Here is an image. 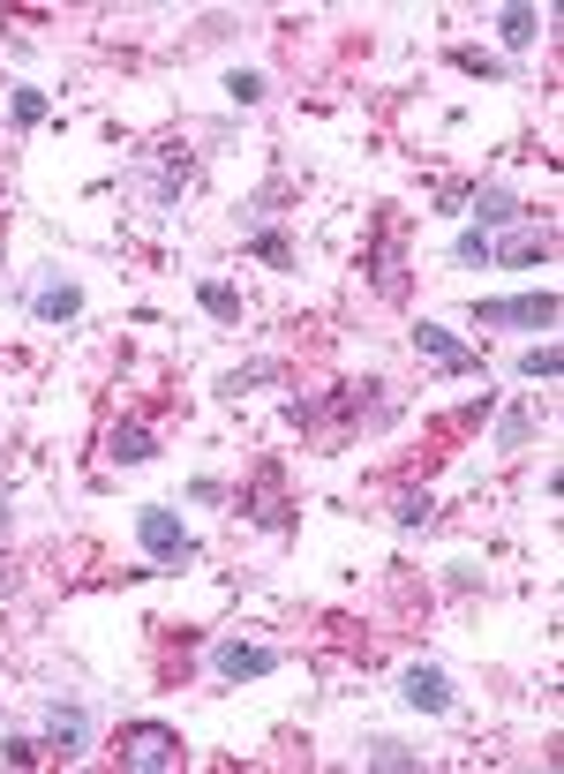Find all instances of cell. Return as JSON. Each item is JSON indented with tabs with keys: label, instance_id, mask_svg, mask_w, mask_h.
I'll use <instances>...</instances> for the list:
<instances>
[{
	"label": "cell",
	"instance_id": "cell-1",
	"mask_svg": "<svg viewBox=\"0 0 564 774\" xmlns=\"http://www.w3.org/2000/svg\"><path fill=\"white\" fill-rule=\"evenodd\" d=\"M135 549L159 564V571H181V564H196V542H188V526H181L166 504H143V512H135Z\"/></svg>",
	"mask_w": 564,
	"mask_h": 774
},
{
	"label": "cell",
	"instance_id": "cell-2",
	"mask_svg": "<svg viewBox=\"0 0 564 774\" xmlns=\"http://www.w3.org/2000/svg\"><path fill=\"white\" fill-rule=\"evenodd\" d=\"M181 730H166V722H135V730H121V767H135V774H159V767H181Z\"/></svg>",
	"mask_w": 564,
	"mask_h": 774
},
{
	"label": "cell",
	"instance_id": "cell-3",
	"mask_svg": "<svg viewBox=\"0 0 564 774\" xmlns=\"http://www.w3.org/2000/svg\"><path fill=\"white\" fill-rule=\"evenodd\" d=\"M212 669L226 685H257L271 669H286V646H263V640H212Z\"/></svg>",
	"mask_w": 564,
	"mask_h": 774
},
{
	"label": "cell",
	"instance_id": "cell-4",
	"mask_svg": "<svg viewBox=\"0 0 564 774\" xmlns=\"http://www.w3.org/2000/svg\"><path fill=\"white\" fill-rule=\"evenodd\" d=\"M241 512L257 519L263 534H286V526H294V504H286V467H279V459H263V467H257V481L241 489Z\"/></svg>",
	"mask_w": 564,
	"mask_h": 774
},
{
	"label": "cell",
	"instance_id": "cell-5",
	"mask_svg": "<svg viewBox=\"0 0 564 774\" xmlns=\"http://www.w3.org/2000/svg\"><path fill=\"white\" fill-rule=\"evenodd\" d=\"M414 353L430 361L436 377H475L481 369V353L459 339V331H444V324H414Z\"/></svg>",
	"mask_w": 564,
	"mask_h": 774
},
{
	"label": "cell",
	"instance_id": "cell-6",
	"mask_svg": "<svg viewBox=\"0 0 564 774\" xmlns=\"http://www.w3.org/2000/svg\"><path fill=\"white\" fill-rule=\"evenodd\" d=\"M399 233H406V218H399V211L377 218V249H369V271H377V294H384V302H399V294H406V249H399Z\"/></svg>",
	"mask_w": 564,
	"mask_h": 774
},
{
	"label": "cell",
	"instance_id": "cell-7",
	"mask_svg": "<svg viewBox=\"0 0 564 774\" xmlns=\"http://www.w3.org/2000/svg\"><path fill=\"white\" fill-rule=\"evenodd\" d=\"M475 324H512V331H550L557 324V294H512V302H475Z\"/></svg>",
	"mask_w": 564,
	"mask_h": 774
},
{
	"label": "cell",
	"instance_id": "cell-8",
	"mask_svg": "<svg viewBox=\"0 0 564 774\" xmlns=\"http://www.w3.org/2000/svg\"><path fill=\"white\" fill-rule=\"evenodd\" d=\"M39 752H45V760H84V752H90V715H84V707H45Z\"/></svg>",
	"mask_w": 564,
	"mask_h": 774
},
{
	"label": "cell",
	"instance_id": "cell-9",
	"mask_svg": "<svg viewBox=\"0 0 564 774\" xmlns=\"http://www.w3.org/2000/svg\"><path fill=\"white\" fill-rule=\"evenodd\" d=\"M31 316H39V324H76V316H84V286L61 279V271H39V286H31Z\"/></svg>",
	"mask_w": 564,
	"mask_h": 774
},
{
	"label": "cell",
	"instance_id": "cell-10",
	"mask_svg": "<svg viewBox=\"0 0 564 774\" xmlns=\"http://www.w3.org/2000/svg\"><path fill=\"white\" fill-rule=\"evenodd\" d=\"M399 699H406L414 715H452V677H444L436 662H414V669L399 677Z\"/></svg>",
	"mask_w": 564,
	"mask_h": 774
},
{
	"label": "cell",
	"instance_id": "cell-11",
	"mask_svg": "<svg viewBox=\"0 0 564 774\" xmlns=\"http://www.w3.org/2000/svg\"><path fill=\"white\" fill-rule=\"evenodd\" d=\"M459 211L475 218L481 233H489V226H520V218H534L520 196H512V188H497V181H489V188H467V196H459Z\"/></svg>",
	"mask_w": 564,
	"mask_h": 774
},
{
	"label": "cell",
	"instance_id": "cell-12",
	"mask_svg": "<svg viewBox=\"0 0 564 774\" xmlns=\"http://www.w3.org/2000/svg\"><path fill=\"white\" fill-rule=\"evenodd\" d=\"M550 249H557V226L542 218V226H527L512 241H489V263H550Z\"/></svg>",
	"mask_w": 564,
	"mask_h": 774
},
{
	"label": "cell",
	"instance_id": "cell-13",
	"mask_svg": "<svg viewBox=\"0 0 564 774\" xmlns=\"http://www.w3.org/2000/svg\"><path fill=\"white\" fill-rule=\"evenodd\" d=\"M106 459H113V467H151V459H159V436L143 429V422H113V429H106Z\"/></svg>",
	"mask_w": 564,
	"mask_h": 774
},
{
	"label": "cell",
	"instance_id": "cell-14",
	"mask_svg": "<svg viewBox=\"0 0 564 774\" xmlns=\"http://www.w3.org/2000/svg\"><path fill=\"white\" fill-rule=\"evenodd\" d=\"M497 39L512 45V53H527V45L542 39V8H527V0H512V8H497Z\"/></svg>",
	"mask_w": 564,
	"mask_h": 774
},
{
	"label": "cell",
	"instance_id": "cell-15",
	"mask_svg": "<svg viewBox=\"0 0 564 774\" xmlns=\"http://www.w3.org/2000/svg\"><path fill=\"white\" fill-rule=\"evenodd\" d=\"M430 519H436V504L422 489H399V497H391V526H399V534H430Z\"/></svg>",
	"mask_w": 564,
	"mask_h": 774
},
{
	"label": "cell",
	"instance_id": "cell-16",
	"mask_svg": "<svg viewBox=\"0 0 564 774\" xmlns=\"http://www.w3.org/2000/svg\"><path fill=\"white\" fill-rule=\"evenodd\" d=\"M279 204H286V181H263L257 196L241 204V233H263V226L279 218Z\"/></svg>",
	"mask_w": 564,
	"mask_h": 774
},
{
	"label": "cell",
	"instance_id": "cell-17",
	"mask_svg": "<svg viewBox=\"0 0 564 774\" xmlns=\"http://www.w3.org/2000/svg\"><path fill=\"white\" fill-rule=\"evenodd\" d=\"M361 760H369V767H384V774H414V767H422V752H406L399 737H369V752H361Z\"/></svg>",
	"mask_w": 564,
	"mask_h": 774
},
{
	"label": "cell",
	"instance_id": "cell-18",
	"mask_svg": "<svg viewBox=\"0 0 564 774\" xmlns=\"http://www.w3.org/2000/svg\"><path fill=\"white\" fill-rule=\"evenodd\" d=\"M196 302H204V316H212V324H241V294H234L226 279H204V286H196Z\"/></svg>",
	"mask_w": 564,
	"mask_h": 774
},
{
	"label": "cell",
	"instance_id": "cell-19",
	"mask_svg": "<svg viewBox=\"0 0 564 774\" xmlns=\"http://www.w3.org/2000/svg\"><path fill=\"white\" fill-rule=\"evenodd\" d=\"M241 241H249V257H263L271 271H294V241H286L279 226H263V233H241Z\"/></svg>",
	"mask_w": 564,
	"mask_h": 774
},
{
	"label": "cell",
	"instance_id": "cell-20",
	"mask_svg": "<svg viewBox=\"0 0 564 774\" xmlns=\"http://www.w3.org/2000/svg\"><path fill=\"white\" fill-rule=\"evenodd\" d=\"M452 68H467V76H481V84H512V68L489 61V53H475V45H452Z\"/></svg>",
	"mask_w": 564,
	"mask_h": 774
},
{
	"label": "cell",
	"instance_id": "cell-21",
	"mask_svg": "<svg viewBox=\"0 0 564 774\" xmlns=\"http://www.w3.org/2000/svg\"><path fill=\"white\" fill-rule=\"evenodd\" d=\"M497 444H505V451H527V444H534V414H527V406H505V414H497Z\"/></svg>",
	"mask_w": 564,
	"mask_h": 774
},
{
	"label": "cell",
	"instance_id": "cell-22",
	"mask_svg": "<svg viewBox=\"0 0 564 774\" xmlns=\"http://www.w3.org/2000/svg\"><path fill=\"white\" fill-rule=\"evenodd\" d=\"M557 369H564V353H557L550 339H542V346H527V353H520V377H534V384H557Z\"/></svg>",
	"mask_w": 564,
	"mask_h": 774
},
{
	"label": "cell",
	"instance_id": "cell-23",
	"mask_svg": "<svg viewBox=\"0 0 564 774\" xmlns=\"http://www.w3.org/2000/svg\"><path fill=\"white\" fill-rule=\"evenodd\" d=\"M45 113H53V98H45V90H15V98H8V121H15V129H39Z\"/></svg>",
	"mask_w": 564,
	"mask_h": 774
},
{
	"label": "cell",
	"instance_id": "cell-24",
	"mask_svg": "<svg viewBox=\"0 0 564 774\" xmlns=\"http://www.w3.org/2000/svg\"><path fill=\"white\" fill-rule=\"evenodd\" d=\"M226 98H234V106H263V98H271V84H263L257 68H234V76H226Z\"/></svg>",
	"mask_w": 564,
	"mask_h": 774
},
{
	"label": "cell",
	"instance_id": "cell-25",
	"mask_svg": "<svg viewBox=\"0 0 564 774\" xmlns=\"http://www.w3.org/2000/svg\"><path fill=\"white\" fill-rule=\"evenodd\" d=\"M452 257L467 263V271H481V263H489V233H481V226H459V241H452Z\"/></svg>",
	"mask_w": 564,
	"mask_h": 774
},
{
	"label": "cell",
	"instance_id": "cell-26",
	"mask_svg": "<svg viewBox=\"0 0 564 774\" xmlns=\"http://www.w3.org/2000/svg\"><path fill=\"white\" fill-rule=\"evenodd\" d=\"M279 377H286L279 361H249V369H234V377H226V391H249V384H279Z\"/></svg>",
	"mask_w": 564,
	"mask_h": 774
},
{
	"label": "cell",
	"instance_id": "cell-27",
	"mask_svg": "<svg viewBox=\"0 0 564 774\" xmlns=\"http://www.w3.org/2000/svg\"><path fill=\"white\" fill-rule=\"evenodd\" d=\"M444 579H452V595H475V587H481V564L459 557V564H444Z\"/></svg>",
	"mask_w": 564,
	"mask_h": 774
},
{
	"label": "cell",
	"instance_id": "cell-28",
	"mask_svg": "<svg viewBox=\"0 0 564 774\" xmlns=\"http://www.w3.org/2000/svg\"><path fill=\"white\" fill-rule=\"evenodd\" d=\"M0 760H8V767H39L45 752L31 744V737H8V744H0Z\"/></svg>",
	"mask_w": 564,
	"mask_h": 774
},
{
	"label": "cell",
	"instance_id": "cell-29",
	"mask_svg": "<svg viewBox=\"0 0 564 774\" xmlns=\"http://www.w3.org/2000/svg\"><path fill=\"white\" fill-rule=\"evenodd\" d=\"M188 497H196V504H226V481H218V473H196Z\"/></svg>",
	"mask_w": 564,
	"mask_h": 774
},
{
	"label": "cell",
	"instance_id": "cell-30",
	"mask_svg": "<svg viewBox=\"0 0 564 774\" xmlns=\"http://www.w3.org/2000/svg\"><path fill=\"white\" fill-rule=\"evenodd\" d=\"M8 519H15V512H8V497H0V542H8Z\"/></svg>",
	"mask_w": 564,
	"mask_h": 774
},
{
	"label": "cell",
	"instance_id": "cell-31",
	"mask_svg": "<svg viewBox=\"0 0 564 774\" xmlns=\"http://www.w3.org/2000/svg\"><path fill=\"white\" fill-rule=\"evenodd\" d=\"M0 587H8V571H0Z\"/></svg>",
	"mask_w": 564,
	"mask_h": 774
}]
</instances>
